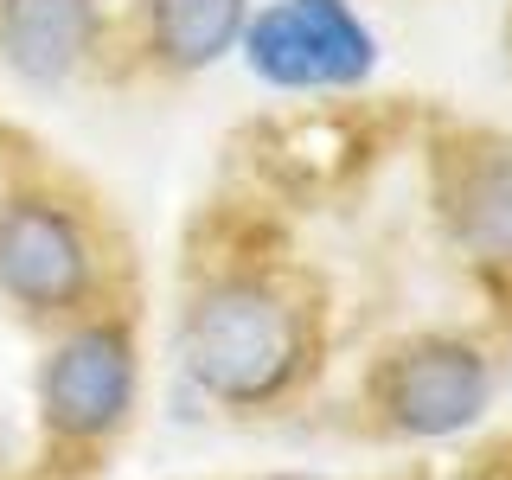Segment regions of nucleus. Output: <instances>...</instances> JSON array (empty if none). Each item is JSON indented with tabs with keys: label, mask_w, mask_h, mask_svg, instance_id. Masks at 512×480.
I'll return each instance as SVG.
<instances>
[{
	"label": "nucleus",
	"mask_w": 512,
	"mask_h": 480,
	"mask_svg": "<svg viewBox=\"0 0 512 480\" xmlns=\"http://www.w3.org/2000/svg\"><path fill=\"white\" fill-rule=\"evenodd\" d=\"M429 205L480 276H512V135L455 128L429 154Z\"/></svg>",
	"instance_id": "6"
},
{
	"label": "nucleus",
	"mask_w": 512,
	"mask_h": 480,
	"mask_svg": "<svg viewBox=\"0 0 512 480\" xmlns=\"http://www.w3.org/2000/svg\"><path fill=\"white\" fill-rule=\"evenodd\" d=\"M141 320L128 301H109L84 320L45 333L39 372H32V429H39V468L52 480H77L103 468L141 416Z\"/></svg>",
	"instance_id": "3"
},
{
	"label": "nucleus",
	"mask_w": 512,
	"mask_h": 480,
	"mask_svg": "<svg viewBox=\"0 0 512 480\" xmlns=\"http://www.w3.org/2000/svg\"><path fill=\"white\" fill-rule=\"evenodd\" d=\"M237 52L269 90L333 96L359 90L378 71V32L359 20L352 0H269L250 7Z\"/></svg>",
	"instance_id": "5"
},
{
	"label": "nucleus",
	"mask_w": 512,
	"mask_h": 480,
	"mask_svg": "<svg viewBox=\"0 0 512 480\" xmlns=\"http://www.w3.org/2000/svg\"><path fill=\"white\" fill-rule=\"evenodd\" d=\"M500 397V365L487 340L455 327L404 333L365 365V416L391 442H448L468 436Z\"/></svg>",
	"instance_id": "4"
},
{
	"label": "nucleus",
	"mask_w": 512,
	"mask_h": 480,
	"mask_svg": "<svg viewBox=\"0 0 512 480\" xmlns=\"http://www.w3.org/2000/svg\"><path fill=\"white\" fill-rule=\"evenodd\" d=\"M256 480H327V474H256Z\"/></svg>",
	"instance_id": "9"
},
{
	"label": "nucleus",
	"mask_w": 512,
	"mask_h": 480,
	"mask_svg": "<svg viewBox=\"0 0 512 480\" xmlns=\"http://www.w3.org/2000/svg\"><path fill=\"white\" fill-rule=\"evenodd\" d=\"M506 45H512V39H506Z\"/></svg>",
	"instance_id": "10"
},
{
	"label": "nucleus",
	"mask_w": 512,
	"mask_h": 480,
	"mask_svg": "<svg viewBox=\"0 0 512 480\" xmlns=\"http://www.w3.org/2000/svg\"><path fill=\"white\" fill-rule=\"evenodd\" d=\"M109 301H122V263L96 199L58 173L13 167L0 180V308L52 333Z\"/></svg>",
	"instance_id": "2"
},
{
	"label": "nucleus",
	"mask_w": 512,
	"mask_h": 480,
	"mask_svg": "<svg viewBox=\"0 0 512 480\" xmlns=\"http://www.w3.org/2000/svg\"><path fill=\"white\" fill-rule=\"evenodd\" d=\"M256 0H128V58L148 77L186 84L237 52Z\"/></svg>",
	"instance_id": "8"
},
{
	"label": "nucleus",
	"mask_w": 512,
	"mask_h": 480,
	"mask_svg": "<svg viewBox=\"0 0 512 480\" xmlns=\"http://www.w3.org/2000/svg\"><path fill=\"white\" fill-rule=\"evenodd\" d=\"M109 0H0V71L26 90H71L109 52Z\"/></svg>",
	"instance_id": "7"
},
{
	"label": "nucleus",
	"mask_w": 512,
	"mask_h": 480,
	"mask_svg": "<svg viewBox=\"0 0 512 480\" xmlns=\"http://www.w3.org/2000/svg\"><path fill=\"white\" fill-rule=\"evenodd\" d=\"M180 372L231 416H276L327 359V308L314 282L269 256H231L180 295Z\"/></svg>",
	"instance_id": "1"
}]
</instances>
